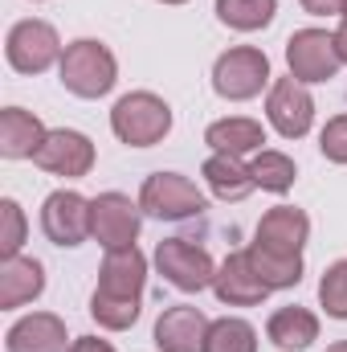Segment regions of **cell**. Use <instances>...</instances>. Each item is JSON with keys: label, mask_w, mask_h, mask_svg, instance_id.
Segmentation results:
<instances>
[{"label": "cell", "mask_w": 347, "mask_h": 352, "mask_svg": "<svg viewBox=\"0 0 347 352\" xmlns=\"http://www.w3.org/2000/svg\"><path fill=\"white\" fill-rule=\"evenodd\" d=\"M110 131L131 148H152L172 131V107L152 90H131L115 102Z\"/></svg>", "instance_id": "obj_1"}, {"label": "cell", "mask_w": 347, "mask_h": 352, "mask_svg": "<svg viewBox=\"0 0 347 352\" xmlns=\"http://www.w3.org/2000/svg\"><path fill=\"white\" fill-rule=\"evenodd\" d=\"M58 74H62V87L70 90V94H78V98H102L106 90L119 82V62H115V54L102 41L82 37V41L66 45Z\"/></svg>", "instance_id": "obj_2"}, {"label": "cell", "mask_w": 347, "mask_h": 352, "mask_svg": "<svg viewBox=\"0 0 347 352\" xmlns=\"http://www.w3.org/2000/svg\"><path fill=\"white\" fill-rule=\"evenodd\" d=\"M139 209L160 221H188L208 209L204 192L180 173H152L139 188Z\"/></svg>", "instance_id": "obj_3"}, {"label": "cell", "mask_w": 347, "mask_h": 352, "mask_svg": "<svg viewBox=\"0 0 347 352\" xmlns=\"http://www.w3.org/2000/svg\"><path fill=\"white\" fill-rule=\"evenodd\" d=\"M265 82H270V58L254 45H233L213 66V90L229 102L258 98Z\"/></svg>", "instance_id": "obj_4"}, {"label": "cell", "mask_w": 347, "mask_h": 352, "mask_svg": "<svg viewBox=\"0 0 347 352\" xmlns=\"http://www.w3.org/2000/svg\"><path fill=\"white\" fill-rule=\"evenodd\" d=\"M286 66H290V78H298L302 87L335 78L339 66H344V58L335 50V33H327V29H298V33H290Z\"/></svg>", "instance_id": "obj_5"}, {"label": "cell", "mask_w": 347, "mask_h": 352, "mask_svg": "<svg viewBox=\"0 0 347 352\" xmlns=\"http://www.w3.org/2000/svg\"><path fill=\"white\" fill-rule=\"evenodd\" d=\"M139 226H143V209H139L131 197H123V192H102V197L90 201V238H94L102 250L135 246Z\"/></svg>", "instance_id": "obj_6"}, {"label": "cell", "mask_w": 347, "mask_h": 352, "mask_svg": "<svg viewBox=\"0 0 347 352\" xmlns=\"http://www.w3.org/2000/svg\"><path fill=\"white\" fill-rule=\"evenodd\" d=\"M156 266L176 291H204L217 278V266L208 258V250L188 242V238H164L156 246Z\"/></svg>", "instance_id": "obj_7"}, {"label": "cell", "mask_w": 347, "mask_h": 352, "mask_svg": "<svg viewBox=\"0 0 347 352\" xmlns=\"http://www.w3.org/2000/svg\"><path fill=\"white\" fill-rule=\"evenodd\" d=\"M4 54L16 74H45L62 58V41L49 21H21V25H12Z\"/></svg>", "instance_id": "obj_8"}, {"label": "cell", "mask_w": 347, "mask_h": 352, "mask_svg": "<svg viewBox=\"0 0 347 352\" xmlns=\"http://www.w3.org/2000/svg\"><path fill=\"white\" fill-rule=\"evenodd\" d=\"M41 230L53 246H82L90 238V201L74 188H58L45 197Z\"/></svg>", "instance_id": "obj_9"}, {"label": "cell", "mask_w": 347, "mask_h": 352, "mask_svg": "<svg viewBox=\"0 0 347 352\" xmlns=\"http://www.w3.org/2000/svg\"><path fill=\"white\" fill-rule=\"evenodd\" d=\"M265 115L282 140H302L315 123V98L298 78H278L265 98Z\"/></svg>", "instance_id": "obj_10"}, {"label": "cell", "mask_w": 347, "mask_h": 352, "mask_svg": "<svg viewBox=\"0 0 347 352\" xmlns=\"http://www.w3.org/2000/svg\"><path fill=\"white\" fill-rule=\"evenodd\" d=\"M33 164L45 168V173H53V176L78 180V176H86L90 168H94V144H90L82 131L58 127V131H49L45 144L33 152Z\"/></svg>", "instance_id": "obj_11"}, {"label": "cell", "mask_w": 347, "mask_h": 352, "mask_svg": "<svg viewBox=\"0 0 347 352\" xmlns=\"http://www.w3.org/2000/svg\"><path fill=\"white\" fill-rule=\"evenodd\" d=\"M208 328H213V320L200 307L176 303V307H168L156 320V349L160 352H204Z\"/></svg>", "instance_id": "obj_12"}, {"label": "cell", "mask_w": 347, "mask_h": 352, "mask_svg": "<svg viewBox=\"0 0 347 352\" xmlns=\"http://www.w3.org/2000/svg\"><path fill=\"white\" fill-rule=\"evenodd\" d=\"M307 238H311V217L294 205H274L258 221V234H254L261 250H274V254H302Z\"/></svg>", "instance_id": "obj_13"}, {"label": "cell", "mask_w": 347, "mask_h": 352, "mask_svg": "<svg viewBox=\"0 0 347 352\" xmlns=\"http://www.w3.org/2000/svg\"><path fill=\"white\" fill-rule=\"evenodd\" d=\"M213 291H217V299H221V303H229V307H258L261 299L270 295V287L258 278V270H254V263H250V254H246V250L229 254L225 263L217 266Z\"/></svg>", "instance_id": "obj_14"}, {"label": "cell", "mask_w": 347, "mask_h": 352, "mask_svg": "<svg viewBox=\"0 0 347 352\" xmlns=\"http://www.w3.org/2000/svg\"><path fill=\"white\" fill-rule=\"evenodd\" d=\"M147 283V258L139 254V246H123V250H106L102 270H98V291L115 295V299H139Z\"/></svg>", "instance_id": "obj_15"}, {"label": "cell", "mask_w": 347, "mask_h": 352, "mask_svg": "<svg viewBox=\"0 0 347 352\" xmlns=\"http://www.w3.org/2000/svg\"><path fill=\"white\" fill-rule=\"evenodd\" d=\"M8 352H70V336H66V324L62 316L53 311H33L25 320H16L8 328Z\"/></svg>", "instance_id": "obj_16"}, {"label": "cell", "mask_w": 347, "mask_h": 352, "mask_svg": "<svg viewBox=\"0 0 347 352\" xmlns=\"http://www.w3.org/2000/svg\"><path fill=\"white\" fill-rule=\"evenodd\" d=\"M45 123L25 111V107H4L0 111V156L4 160H25L45 144Z\"/></svg>", "instance_id": "obj_17"}, {"label": "cell", "mask_w": 347, "mask_h": 352, "mask_svg": "<svg viewBox=\"0 0 347 352\" xmlns=\"http://www.w3.org/2000/svg\"><path fill=\"white\" fill-rule=\"evenodd\" d=\"M41 291H45V266L37 258L12 254V258L0 263V307L4 311H12L21 303H33Z\"/></svg>", "instance_id": "obj_18"}, {"label": "cell", "mask_w": 347, "mask_h": 352, "mask_svg": "<svg viewBox=\"0 0 347 352\" xmlns=\"http://www.w3.org/2000/svg\"><path fill=\"white\" fill-rule=\"evenodd\" d=\"M265 336L282 352H302L319 340V316L307 311V307H298V303L294 307H278L270 316V324H265Z\"/></svg>", "instance_id": "obj_19"}, {"label": "cell", "mask_w": 347, "mask_h": 352, "mask_svg": "<svg viewBox=\"0 0 347 352\" xmlns=\"http://www.w3.org/2000/svg\"><path fill=\"white\" fill-rule=\"evenodd\" d=\"M204 180H208V188L221 197V201H246L254 188H258V180L250 173V164H241V156H225V152H213L208 160H204Z\"/></svg>", "instance_id": "obj_20"}, {"label": "cell", "mask_w": 347, "mask_h": 352, "mask_svg": "<svg viewBox=\"0 0 347 352\" xmlns=\"http://www.w3.org/2000/svg\"><path fill=\"white\" fill-rule=\"evenodd\" d=\"M204 144H208L213 152H225V156L261 152V144H265V127H261L258 119H246V115L217 119V123L204 131Z\"/></svg>", "instance_id": "obj_21"}, {"label": "cell", "mask_w": 347, "mask_h": 352, "mask_svg": "<svg viewBox=\"0 0 347 352\" xmlns=\"http://www.w3.org/2000/svg\"><path fill=\"white\" fill-rule=\"evenodd\" d=\"M250 263L258 270V278L270 291H286V287H298L302 278V254H274V250H261L258 242L246 250Z\"/></svg>", "instance_id": "obj_22"}, {"label": "cell", "mask_w": 347, "mask_h": 352, "mask_svg": "<svg viewBox=\"0 0 347 352\" xmlns=\"http://www.w3.org/2000/svg\"><path fill=\"white\" fill-rule=\"evenodd\" d=\"M278 12V0H217V16L221 25L237 29V33H254L265 29Z\"/></svg>", "instance_id": "obj_23"}, {"label": "cell", "mask_w": 347, "mask_h": 352, "mask_svg": "<svg viewBox=\"0 0 347 352\" xmlns=\"http://www.w3.org/2000/svg\"><path fill=\"white\" fill-rule=\"evenodd\" d=\"M204 352H258V332L250 320H237V316L213 320Z\"/></svg>", "instance_id": "obj_24"}, {"label": "cell", "mask_w": 347, "mask_h": 352, "mask_svg": "<svg viewBox=\"0 0 347 352\" xmlns=\"http://www.w3.org/2000/svg\"><path fill=\"white\" fill-rule=\"evenodd\" d=\"M250 173H254V180H258V188H265V192H286V188L294 184L298 168H294V160H290L286 152L261 148L258 156H254V164H250Z\"/></svg>", "instance_id": "obj_25"}, {"label": "cell", "mask_w": 347, "mask_h": 352, "mask_svg": "<svg viewBox=\"0 0 347 352\" xmlns=\"http://www.w3.org/2000/svg\"><path fill=\"white\" fill-rule=\"evenodd\" d=\"M90 316H94L98 328H106V332H127V328L139 320V299H115V295L94 291V295H90Z\"/></svg>", "instance_id": "obj_26"}, {"label": "cell", "mask_w": 347, "mask_h": 352, "mask_svg": "<svg viewBox=\"0 0 347 352\" xmlns=\"http://www.w3.org/2000/svg\"><path fill=\"white\" fill-rule=\"evenodd\" d=\"M319 303L327 307V316L347 320V263H331L323 283H319Z\"/></svg>", "instance_id": "obj_27"}, {"label": "cell", "mask_w": 347, "mask_h": 352, "mask_svg": "<svg viewBox=\"0 0 347 352\" xmlns=\"http://www.w3.org/2000/svg\"><path fill=\"white\" fill-rule=\"evenodd\" d=\"M21 242H25V213L12 197H4L0 201V254L4 258L21 254Z\"/></svg>", "instance_id": "obj_28"}, {"label": "cell", "mask_w": 347, "mask_h": 352, "mask_svg": "<svg viewBox=\"0 0 347 352\" xmlns=\"http://www.w3.org/2000/svg\"><path fill=\"white\" fill-rule=\"evenodd\" d=\"M319 148H323V156H327L331 164H347V115H335V119L323 127Z\"/></svg>", "instance_id": "obj_29"}, {"label": "cell", "mask_w": 347, "mask_h": 352, "mask_svg": "<svg viewBox=\"0 0 347 352\" xmlns=\"http://www.w3.org/2000/svg\"><path fill=\"white\" fill-rule=\"evenodd\" d=\"M311 16H344V4L347 0H298Z\"/></svg>", "instance_id": "obj_30"}, {"label": "cell", "mask_w": 347, "mask_h": 352, "mask_svg": "<svg viewBox=\"0 0 347 352\" xmlns=\"http://www.w3.org/2000/svg\"><path fill=\"white\" fill-rule=\"evenodd\" d=\"M70 352H115L106 340H98V336H78L74 344H70Z\"/></svg>", "instance_id": "obj_31"}, {"label": "cell", "mask_w": 347, "mask_h": 352, "mask_svg": "<svg viewBox=\"0 0 347 352\" xmlns=\"http://www.w3.org/2000/svg\"><path fill=\"white\" fill-rule=\"evenodd\" d=\"M335 50H339V58L347 62V25H339V33H335Z\"/></svg>", "instance_id": "obj_32"}, {"label": "cell", "mask_w": 347, "mask_h": 352, "mask_svg": "<svg viewBox=\"0 0 347 352\" xmlns=\"http://www.w3.org/2000/svg\"><path fill=\"white\" fill-rule=\"evenodd\" d=\"M327 352H347V340H339V344H331Z\"/></svg>", "instance_id": "obj_33"}, {"label": "cell", "mask_w": 347, "mask_h": 352, "mask_svg": "<svg viewBox=\"0 0 347 352\" xmlns=\"http://www.w3.org/2000/svg\"><path fill=\"white\" fill-rule=\"evenodd\" d=\"M164 4H184V0H164Z\"/></svg>", "instance_id": "obj_34"}, {"label": "cell", "mask_w": 347, "mask_h": 352, "mask_svg": "<svg viewBox=\"0 0 347 352\" xmlns=\"http://www.w3.org/2000/svg\"><path fill=\"white\" fill-rule=\"evenodd\" d=\"M344 25H347V4H344Z\"/></svg>", "instance_id": "obj_35"}]
</instances>
